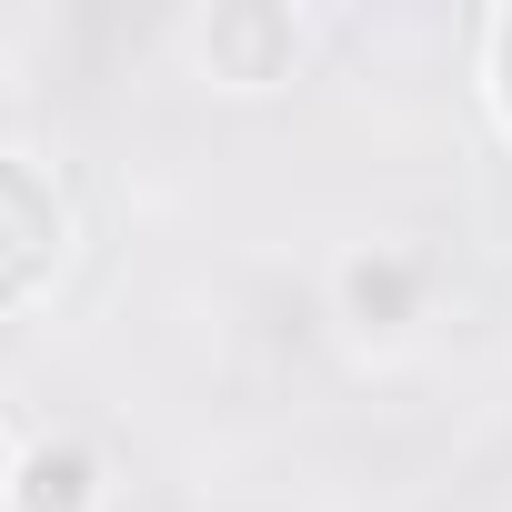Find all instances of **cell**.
Instances as JSON below:
<instances>
[{"label": "cell", "instance_id": "cell-2", "mask_svg": "<svg viewBox=\"0 0 512 512\" xmlns=\"http://www.w3.org/2000/svg\"><path fill=\"white\" fill-rule=\"evenodd\" d=\"M282 51H292V21L282 11H211L201 21V61L221 71V81H282Z\"/></svg>", "mask_w": 512, "mask_h": 512}, {"label": "cell", "instance_id": "cell-1", "mask_svg": "<svg viewBox=\"0 0 512 512\" xmlns=\"http://www.w3.org/2000/svg\"><path fill=\"white\" fill-rule=\"evenodd\" d=\"M332 292H342V322L352 332H402L412 312H422V262H402V251H352V262L332 272Z\"/></svg>", "mask_w": 512, "mask_h": 512}, {"label": "cell", "instance_id": "cell-3", "mask_svg": "<svg viewBox=\"0 0 512 512\" xmlns=\"http://www.w3.org/2000/svg\"><path fill=\"white\" fill-rule=\"evenodd\" d=\"M11 502H21V512H91V502H101V462H91L81 442H41V452L11 472Z\"/></svg>", "mask_w": 512, "mask_h": 512}]
</instances>
